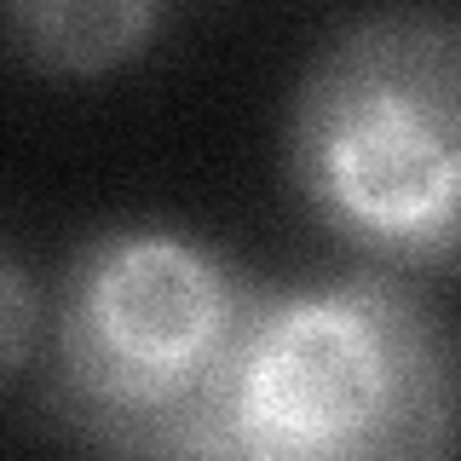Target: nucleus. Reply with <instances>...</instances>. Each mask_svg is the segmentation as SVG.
Wrapping results in <instances>:
<instances>
[{"label": "nucleus", "instance_id": "nucleus-1", "mask_svg": "<svg viewBox=\"0 0 461 461\" xmlns=\"http://www.w3.org/2000/svg\"><path fill=\"white\" fill-rule=\"evenodd\" d=\"M242 461H456L461 346L398 271L266 294L225 369Z\"/></svg>", "mask_w": 461, "mask_h": 461}, {"label": "nucleus", "instance_id": "nucleus-4", "mask_svg": "<svg viewBox=\"0 0 461 461\" xmlns=\"http://www.w3.org/2000/svg\"><path fill=\"white\" fill-rule=\"evenodd\" d=\"M162 18L156 0H23L0 6V35L47 76H104L150 47Z\"/></svg>", "mask_w": 461, "mask_h": 461}, {"label": "nucleus", "instance_id": "nucleus-5", "mask_svg": "<svg viewBox=\"0 0 461 461\" xmlns=\"http://www.w3.org/2000/svg\"><path fill=\"white\" fill-rule=\"evenodd\" d=\"M41 335H47L41 283L29 277V266H18L12 254H0V381H12V375L41 352Z\"/></svg>", "mask_w": 461, "mask_h": 461}, {"label": "nucleus", "instance_id": "nucleus-3", "mask_svg": "<svg viewBox=\"0 0 461 461\" xmlns=\"http://www.w3.org/2000/svg\"><path fill=\"white\" fill-rule=\"evenodd\" d=\"M271 288L179 225L86 237L52 306V415L81 450L185 410L225 375Z\"/></svg>", "mask_w": 461, "mask_h": 461}, {"label": "nucleus", "instance_id": "nucleus-2", "mask_svg": "<svg viewBox=\"0 0 461 461\" xmlns=\"http://www.w3.org/2000/svg\"><path fill=\"white\" fill-rule=\"evenodd\" d=\"M288 173L312 220L375 271L461 266V18L340 23L294 86Z\"/></svg>", "mask_w": 461, "mask_h": 461}]
</instances>
